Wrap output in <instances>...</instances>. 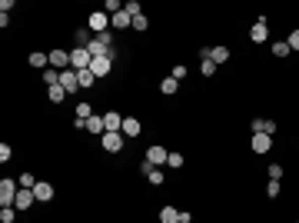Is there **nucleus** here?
<instances>
[{"label": "nucleus", "instance_id": "obj_1", "mask_svg": "<svg viewBox=\"0 0 299 223\" xmlns=\"http://www.w3.org/2000/svg\"><path fill=\"white\" fill-rule=\"evenodd\" d=\"M17 193H20V183H17V180H3V183H0V203H3V207H13V200H17Z\"/></svg>", "mask_w": 299, "mask_h": 223}, {"label": "nucleus", "instance_id": "obj_2", "mask_svg": "<svg viewBox=\"0 0 299 223\" xmlns=\"http://www.w3.org/2000/svg\"><path fill=\"white\" fill-rule=\"evenodd\" d=\"M87 27H90V34H93V37H97V34H107V27H110V13L93 10V13H90V20H87Z\"/></svg>", "mask_w": 299, "mask_h": 223}, {"label": "nucleus", "instance_id": "obj_3", "mask_svg": "<svg viewBox=\"0 0 299 223\" xmlns=\"http://www.w3.org/2000/svg\"><path fill=\"white\" fill-rule=\"evenodd\" d=\"M90 64H93L90 50H83V47H73V50H70V67L73 70H90Z\"/></svg>", "mask_w": 299, "mask_h": 223}, {"label": "nucleus", "instance_id": "obj_4", "mask_svg": "<svg viewBox=\"0 0 299 223\" xmlns=\"http://www.w3.org/2000/svg\"><path fill=\"white\" fill-rule=\"evenodd\" d=\"M100 147H103L107 153H120L123 147H126V137L123 134H103L100 137Z\"/></svg>", "mask_w": 299, "mask_h": 223}, {"label": "nucleus", "instance_id": "obj_5", "mask_svg": "<svg viewBox=\"0 0 299 223\" xmlns=\"http://www.w3.org/2000/svg\"><path fill=\"white\" fill-rule=\"evenodd\" d=\"M90 70H93V77H107L113 70V54H107V57H93V64H90Z\"/></svg>", "mask_w": 299, "mask_h": 223}, {"label": "nucleus", "instance_id": "obj_6", "mask_svg": "<svg viewBox=\"0 0 299 223\" xmlns=\"http://www.w3.org/2000/svg\"><path fill=\"white\" fill-rule=\"evenodd\" d=\"M249 40H253V44H266V40H269V23H266V17H259V20L249 27Z\"/></svg>", "mask_w": 299, "mask_h": 223}, {"label": "nucleus", "instance_id": "obj_7", "mask_svg": "<svg viewBox=\"0 0 299 223\" xmlns=\"http://www.w3.org/2000/svg\"><path fill=\"white\" fill-rule=\"evenodd\" d=\"M50 67L54 70H70V50H50Z\"/></svg>", "mask_w": 299, "mask_h": 223}, {"label": "nucleus", "instance_id": "obj_8", "mask_svg": "<svg viewBox=\"0 0 299 223\" xmlns=\"http://www.w3.org/2000/svg\"><path fill=\"white\" fill-rule=\"evenodd\" d=\"M103 127H107V134H120V130H123V117L117 110L103 113Z\"/></svg>", "mask_w": 299, "mask_h": 223}, {"label": "nucleus", "instance_id": "obj_9", "mask_svg": "<svg viewBox=\"0 0 299 223\" xmlns=\"http://www.w3.org/2000/svg\"><path fill=\"white\" fill-rule=\"evenodd\" d=\"M253 134L276 137V120H266V117H256V120H253Z\"/></svg>", "mask_w": 299, "mask_h": 223}, {"label": "nucleus", "instance_id": "obj_10", "mask_svg": "<svg viewBox=\"0 0 299 223\" xmlns=\"http://www.w3.org/2000/svg\"><path fill=\"white\" fill-rule=\"evenodd\" d=\"M33 200H37V197H33V190H23V187H20L17 200H13V210H17V213H20V210H30Z\"/></svg>", "mask_w": 299, "mask_h": 223}, {"label": "nucleus", "instance_id": "obj_11", "mask_svg": "<svg viewBox=\"0 0 299 223\" xmlns=\"http://www.w3.org/2000/svg\"><path fill=\"white\" fill-rule=\"evenodd\" d=\"M33 197H37V203H47V200H54V183H47V180H40V183L33 187Z\"/></svg>", "mask_w": 299, "mask_h": 223}, {"label": "nucleus", "instance_id": "obj_12", "mask_svg": "<svg viewBox=\"0 0 299 223\" xmlns=\"http://www.w3.org/2000/svg\"><path fill=\"white\" fill-rule=\"evenodd\" d=\"M60 87H63L66 93L80 87V80H77V70H73V67H70V70H60Z\"/></svg>", "mask_w": 299, "mask_h": 223}, {"label": "nucleus", "instance_id": "obj_13", "mask_svg": "<svg viewBox=\"0 0 299 223\" xmlns=\"http://www.w3.org/2000/svg\"><path fill=\"white\" fill-rule=\"evenodd\" d=\"M166 147H160V144H153L150 147V150H146V160H150V163H153V167H160V163H166Z\"/></svg>", "mask_w": 299, "mask_h": 223}, {"label": "nucleus", "instance_id": "obj_14", "mask_svg": "<svg viewBox=\"0 0 299 223\" xmlns=\"http://www.w3.org/2000/svg\"><path fill=\"white\" fill-rule=\"evenodd\" d=\"M140 130H143V127H140L136 117H123V130H120V134L126 137V140H130V137H140Z\"/></svg>", "mask_w": 299, "mask_h": 223}, {"label": "nucleus", "instance_id": "obj_15", "mask_svg": "<svg viewBox=\"0 0 299 223\" xmlns=\"http://www.w3.org/2000/svg\"><path fill=\"white\" fill-rule=\"evenodd\" d=\"M249 147H253L256 153H266V150L273 147V137H266V134H253V140H249Z\"/></svg>", "mask_w": 299, "mask_h": 223}, {"label": "nucleus", "instance_id": "obj_16", "mask_svg": "<svg viewBox=\"0 0 299 223\" xmlns=\"http://www.w3.org/2000/svg\"><path fill=\"white\" fill-rule=\"evenodd\" d=\"M110 20H113V30H126V27H133V17H130V13H126V10L113 13Z\"/></svg>", "mask_w": 299, "mask_h": 223}, {"label": "nucleus", "instance_id": "obj_17", "mask_svg": "<svg viewBox=\"0 0 299 223\" xmlns=\"http://www.w3.org/2000/svg\"><path fill=\"white\" fill-rule=\"evenodd\" d=\"M87 134H93V137H103V134H107L103 117H90V120H87Z\"/></svg>", "mask_w": 299, "mask_h": 223}, {"label": "nucleus", "instance_id": "obj_18", "mask_svg": "<svg viewBox=\"0 0 299 223\" xmlns=\"http://www.w3.org/2000/svg\"><path fill=\"white\" fill-rule=\"evenodd\" d=\"M30 67L47 70V67H50V54H40V50H33V54H30Z\"/></svg>", "mask_w": 299, "mask_h": 223}, {"label": "nucleus", "instance_id": "obj_19", "mask_svg": "<svg viewBox=\"0 0 299 223\" xmlns=\"http://www.w3.org/2000/svg\"><path fill=\"white\" fill-rule=\"evenodd\" d=\"M73 40H77V47H83V50H87V47H90V40H93V34H90V27H80L77 34H73Z\"/></svg>", "mask_w": 299, "mask_h": 223}, {"label": "nucleus", "instance_id": "obj_20", "mask_svg": "<svg viewBox=\"0 0 299 223\" xmlns=\"http://www.w3.org/2000/svg\"><path fill=\"white\" fill-rule=\"evenodd\" d=\"M160 223H179V210L177 207H163L160 210Z\"/></svg>", "mask_w": 299, "mask_h": 223}, {"label": "nucleus", "instance_id": "obj_21", "mask_svg": "<svg viewBox=\"0 0 299 223\" xmlns=\"http://www.w3.org/2000/svg\"><path fill=\"white\" fill-rule=\"evenodd\" d=\"M77 80H80V87L90 90L93 83H97V77H93V70H77Z\"/></svg>", "mask_w": 299, "mask_h": 223}, {"label": "nucleus", "instance_id": "obj_22", "mask_svg": "<svg viewBox=\"0 0 299 223\" xmlns=\"http://www.w3.org/2000/svg\"><path fill=\"white\" fill-rule=\"evenodd\" d=\"M160 90H163L166 97H173V93H177V90H179V80H177V77H163V83H160Z\"/></svg>", "mask_w": 299, "mask_h": 223}, {"label": "nucleus", "instance_id": "obj_23", "mask_svg": "<svg viewBox=\"0 0 299 223\" xmlns=\"http://www.w3.org/2000/svg\"><path fill=\"white\" fill-rule=\"evenodd\" d=\"M47 97H50L54 103H63V100H66V90L57 83V87H47Z\"/></svg>", "mask_w": 299, "mask_h": 223}, {"label": "nucleus", "instance_id": "obj_24", "mask_svg": "<svg viewBox=\"0 0 299 223\" xmlns=\"http://www.w3.org/2000/svg\"><path fill=\"white\" fill-rule=\"evenodd\" d=\"M44 83H47V87H57V83H60V70L47 67V70H44Z\"/></svg>", "mask_w": 299, "mask_h": 223}, {"label": "nucleus", "instance_id": "obj_25", "mask_svg": "<svg viewBox=\"0 0 299 223\" xmlns=\"http://www.w3.org/2000/svg\"><path fill=\"white\" fill-rule=\"evenodd\" d=\"M17 183H20L23 190H33V187H37V183H40V180H33V173H30V170H27V173H20V177H17Z\"/></svg>", "mask_w": 299, "mask_h": 223}, {"label": "nucleus", "instance_id": "obj_26", "mask_svg": "<svg viewBox=\"0 0 299 223\" xmlns=\"http://www.w3.org/2000/svg\"><path fill=\"white\" fill-rule=\"evenodd\" d=\"M213 60L216 64H226L230 60V47H213Z\"/></svg>", "mask_w": 299, "mask_h": 223}, {"label": "nucleus", "instance_id": "obj_27", "mask_svg": "<svg viewBox=\"0 0 299 223\" xmlns=\"http://www.w3.org/2000/svg\"><path fill=\"white\" fill-rule=\"evenodd\" d=\"M289 54H293V50H289L286 40H276V44H273V57H289Z\"/></svg>", "mask_w": 299, "mask_h": 223}, {"label": "nucleus", "instance_id": "obj_28", "mask_svg": "<svg viewBox=\"0 0 299 223\" xmlns=\"http://www.w3.org/2000/svg\"><path fill=\"white\" fill-rule=\"evenodd\" d=\"M146 180H150V183H153V187H160V183H163V180H166V173H163V170H150V173H146Z\"/></svg>", "mask_w": 299, "mask_h": 223}, {"label": "nucleus", "instance_id": "obj_29", "mask_svg": "<svg viewBox=\"0 0 299 223\" xmlns=\"http://www.w3.org/2000/svg\"><path fill=\"white\" fill-rule=\"evenodd\" d=\"M146 27H150V20H146V13H140V17H133V30H136V34H143Z\"/></svg>", "mask_w": 299, "mask_h": 223}, {"label": "nucleus", "instance_id": "obj_30", "mask_svg": "<svg viewBox=\"0 0 299 223\" xmlns=\"http://www.w3.org/2000/svg\"><path fill=\"white\" fill-rule=\"evenodd\" d=\"M279 190H283V183H279V180H269V183H266V197H273V200H276Z\"/></svg>", "mask_w": 299, "mask_h": 223}, {"label": "nucleus", "instance_id": "obj_31", "mask_svg": "<svg viewBox=\"0 0 299 223\" xmlns=\"http://www.w3.org/2000/svg\"><path fill=\"white\" fill-rule=\"evenodd\" d=\"M120 10H123L120 0H107V3H103V13H110V17H113V13H120Z\"/></svg>", "mask_w": 299, "mask_h": 223}, {"label": "nucleus", "instance_id": "obj_32", "mask_svg": "<svg viewBox=\"0 0 299 223\" xmlns=\"http://www.w3.org/2000/svg\"><path fill=\"white\" fill-rule=\"evenodd\" d=\"M17 220V210H13V207H3V210H0V223H13Z\"/></svg>", "mask_w": 299, "mask_h": 223}, {"label": "nucleus", "instance_id": "obj_33", "mask_svg": "<svg viewBox=\"0 0 299 223\" xmlns=\"http://www.w3.org/2000/svg\"><path fill=\"white\" fill-rule=\"evenodd\" d=\"M77 117H80V120H90V117H93V110H90V103H87V100L77 103Z\"/></svg>", "mask_w": 299, "mask_h": 223}, {"label": "nucleus", "instance_id": "obj_34", "mask_svg": "<svg viewBox=\"0 0 299 223\" xmlns=\"http://www.w3.org/2000/svg\"><path fill=\"white\" fill-rule=\"evenodd\" d=\"M199 70H203V77H213V74H216V60H203Z\"/></svg>", "mask_w": 299, "mask_h": 223}, {"label": "nucleus", "instance_id": "obj_35", "mask_svg": "<svg viewBox=\"0 0 299 223\" xmlns=\"http://www.w3.org/2000/svg\"><path fill=\"white\" fill-rule=\"evenodd\" d=\"M166 163H170L173 170H179V167H183V153H177V150H173V153L166 156Z\"/></svg>", "mask_w": 299, "mask_h": 223}, {"label": "nucleus", "instance_id": "obj_36", "mask_svg": "<svg viewBox=\"0 0 299 223\" xmlns=\"http://www.w3.org/2000/svg\"><path fill=\"white\" fill-rule=\"evenodd\" d=\"M123 10L130 13V17H140V13H143V10H140V3H136V0H130V3H123Z\"/></svg>", "mask_w": 299, "mask_h": 223}, {"label": "nucleus", "instance_id": "obj_37", "mask_svg": "<svg viewBox=\"0 0 299 223\" xmlns=\"http://www.w3.org/2000/svg\"><path fill=\"white\" fill-rule=\"evenodd\" d=\"M13 156V147L10 144H0V160H3V163H7V160H10Z\"/></svg>", "mask_w": 299, "mask_h": 223}, {"label": "nucleus", "instance_id": "obj_38", "mask_svg": "<svg viewBox=\"0 0 299 223\" xmlns=\"http://www.w3.org/2000/svg\"><path fill=\"white\" fill-rule=\"evenodd\" d=\"M283 173H286V170L279 167V163H273V167H269V180H283Z\"/></svg>", "mask_w": 299, "mask_h": 223}, {"label": "nucleus", "instance_id": "obj_39", "mask_svg": "<svg viewBox=\"0 0 299 223\" xmlns=\"http://www.w3.org/2000/svg\"><path fill=\"white\" fill-rule=\"evenodd\" d=\"M170 77H177V80H183V77H186V67H183V64H177V67L170 70Z\"/></svg>", "mask_w": 299, "mask_h": 223}, {"label": "nucleus", "instance_id": "obj_40", "mask_svg": "<svg viewBox=\"0 0 299 223\" xmlns=\"http://www.w3.org/2000/svg\"><path fill=\"white\" fill-rule=\"evenodd\" d=\"M286 44H289V50H299V30H293V34H289Z\"/></svg>", "mask_w": 299, "mask_h": 223}, {"label": "nucleus", "instance_id": "obj_41", "mask_svg": "<svg viewBox=\"0 0 299 223\" xmlns=\"http://www.w3.org/2000/svg\"><path fill=\"white\" fill-rule=\"evenodd\" d=\"M179 223H193V213H183V210H179Z\"/></svg>", "mask_w": 299, "mask_h": 223}, {"label": "nucleus", "instance_id": "obj_42", "mask_svg": "<svg viewBox=\"0 0 299 223\" xmlns=\"http://www.w3.org/2000/svg\"><path fill=\"white\" fill-rule=\"evenodd\" d=\"M296 223H299V220H296Z\"/></svg>", "mask_w": 299, "mask_h": 223}]
</instances>
